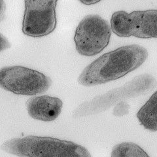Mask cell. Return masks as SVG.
Listing matches in <instances>:
<instances>
[{
  "instance_id": "1",
  "label": "cell",
  "mask_w": 157,
  "mask_h": 157,
  "mask_svg": "<svg viewBox=\"0 0 157 157\" xmlns=\"http://www.w3.org/2000/svg\"><path fill=\"white\" fill-rule=\"evenodd\" d=\"M148 56L144 47L130 45L103 55L87 66L78 78L81 85L92 86L124 77L143 64Z\"/></svg>"
},
{
  "instance_id": "2",
  "label": "cell",
  "mask_w": 157,
  "mask_h": 157,
  "mask_svg": "<svg viewBox=\"0 0 157 157\" xmlns=\"http://www.w3.org/2000/svg\"><path fill=\"white\" fill-rule=\"evenodd\" d=\"M1 149L20 157H92L82 145L49 137L14 138L3 143Z\"/></svg>"
},
{
  "instance_id": "3",
  "label": "cell",
  "mask_w": 157,
  "mask_h": 157,
  "mask_svg": "<svg viewBox=\"0 0 157 157\" xmlns=\"http://www.w3.org/2000/svg\"><path fill=\"white\" fill-rule=\"evenodd\" d=\"M52 81L43 73L22 66L0 68V88L18 95L33 96L48 90Z\"/></svg>"
},
{
  "instance_id": "4",
  "label": "cell",
  "mask_w": 157,
  "mask_h": 157,
  "mask_svg": "<svg viewBox=\"0 0 157 157\" xmlns=\"http://www.w3.org/2000/svg\"><path fill=\"white\" fill-rule=\"evenodd\" d=\"M111 29L105 20L97 14L86 16L76 28L74 41L77 52L86 56H95L109 45Z\"/></svg>"
},
{
  "instance_id": "5",
  "label": "cell",
  "mask_w": 157,
  "mask_h": 157,
  "mask_svg": "<svg viewBox=\"0 0 157 157\" xmlns=\"http://www.w3.org/2000/svg\"><path fill=\"white\" fill-rule=\"evenodd\" d=\"M157 11H136L127 13L124 11L113 14L111 29L116 35L122 37L134 36L138 38L157 37Z\"/></svg>"
},
{
  "instance_id": "6",
  "label": "cell",
  "mask_w": 157,
  "mask_h": 157,
  "mask_svg": "<svg viewBox=\"0 0 157 157\" xmlns=\"http://www.w3.org/2000/svg\"><path fill=\"white\" fill-rule=\"evenodd\" d=\"M22 32L26 36L41 37L52 33L56 26L57 1H25Z\"/></svg>"
},
{
  "instance_id": "7",
  "label": "cell",
  "mask_w": 157,
  "mask_h": 157,
  "mask_svg": "<svg viewBox=\"0 0 157 157\" xmlns=\"http://www.w3.org/2000/svg\"><path fill=\"white\" fill-rule=\"evenodd\" d=\"M29 115L34 119L51 122L60 115L63 102L56 97L39 96L31 98L26 102Z\"/></svg>"
},
{
  "instance_id": "8",
  "label": "cell",
  "mask_w": 157,
  "mask_h": 157,
  "mask_svg": "<svg viewBox=\"0 0 157 157\" xmlns=\"http://www.w3.org/2000/svg\"><path fill=\"white\" fill-rule=\"evenodd\" d=\"M156 92L137 112V117L145 128L152 132L157 130Z\"/></svg>"
},
{
  "instance_id": "9",
  "label": "cell",
  "mask_w": 157,
  "mask_h": 157,
  "mask_svg": "<svg viewBox=\"0 0 157 157\" xmlns=\"http://www.w3.org/2000/svg\"><path fill=\"white\" fill-rule=\"evenodd\" d=\"M111 157H149L146 152L132 142H123L113 147Z\"/></svg>"
},
{
  "instance_id": "10",
  "label": "cell",
  "mask_w": 157,
  "mask_h": 157,
  "mask_svg": "<svg viewBox=\"0 0 157 157\" xmlns=\"http://www.w3.org/2000/svg\"><path fill=\"white\" fill-rule=\"evenodd\" d=\"M11 47V44H10L8 39L3 36L2 33H0V52Z\"/></svg>"
},
{
  "instance_id": "11",
  "label": "cell",
  "mask_w": 157,
  "mask_h": 157,
  "mask_svg": "<svg viewBox=\"0 0 157 157\" xmlns=\"http://www.w3.org/2000/svg\"><path fill=\"white\" fill-rule=\"evenodd\" d=\"M6 5L4 1H0V22H2L6 16Z\"/></svg>"
},
{
  "instance_id": "12",
  "label": "cell",
  "mask_w": 157,
  "mask_h": 157,
  "mask_svg": "<svg viewBox=\"0 0 157 157\" xmlns=\"http://www.w3.org/2000/svg\"><path fill=\"white\" fill-rule=\"evenodd\" d=\"M81 2L85 5H87V6H89V5H92V4H95L98 2H100V1H81Z\"/></svg>"
}]
</instances>
